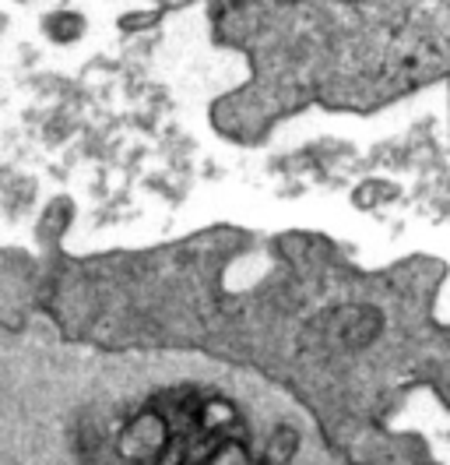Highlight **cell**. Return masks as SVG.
<instances>
[{
    "mask_svg": "<svg viewBox=\"0 0 450 465\" xmlns=\"http://www.w3.org/2000/svg\"><path fill=\"white\" fill-rule=\"evenodd\" d=\"M240 416H236V406L225 402V399H208L201 402L194 412V427L201 437H215V440H225V437L236 430Z\"/></svg>",
    "mask_w": 450,
    "mask_h": 465,
    "instance_id": "cell-2",
    "label": "cell"
},
{
    "mask_svg": "<svg viewBox=\"0 0 450 465\" xmlns=\"http://www.w3.org/2000/svg\"><path fill=\"white\" fill-rule=\"evenodd\" d=\"M292 451H296V434L285 427V430H275V437H271V451H268V462H289L292 459Z\"/></svg>",
    "mask_w": 450,
    "mask_h": 465,
    "instance_id": "cell-3",
    "label": "cell"
},
{
    "mask_svg": "<svg viewBox=\"0 0 450 465\" xmlns=\"http://www.w3.org/2000/svg\"><path fill=\"white\" fill-rule=\"evenodd\" d=\"M176 437L172 430V420H169V412L162 409H144L138 412L127 427H123V434H120V455H123V462L127 465H155L162 459V451L169 448V440Z\"/></svg>",
    "mask_w": 450,
    "mask_h": 465,
    "instance_id": "cell-1",
    "label": "cell"
}]
</instances>
